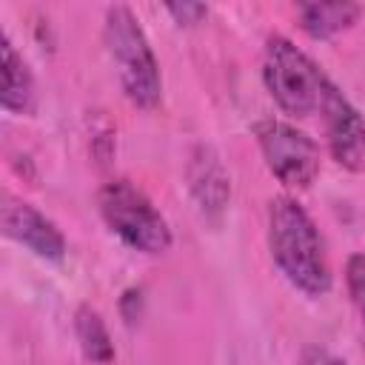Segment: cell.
<instances>
[{"label": "cell", "instance_id": "10", "mask_svg": "<svg viewBox=\"0 0 365 365\" xmlns=\"http://www.w3.org/2000/svg\"><path fill=\"white\" fill-rule=\"evenodd\" d=\"M3 108L11 114H29L34 108L31 71L9 37H3Z\"/></svg>", "mask_w": 365, "mask_h": 365}, {"label": "cell", "instance_id": "11", "mask_svg": "<svg viewBox=\"0 0 365 365\" xmlns=\"http://www.w3.org/2000/svg\"><path fill=\"white\" fill-rule=\"evenodd\" d=\"M74 331H77V339H80V348H83L86 359H91L94 365H108L114 359V342L108 336V328H106L103 317L91 305H80L77 308Z\"/></svg>", "mask_w": 365, "mask_h": 365}, {"label": "cell", "instance_id": "7", "mask_svg": "<svg viewBox=\"0 0 365 365\" xmlns=\"http://www.w3.org/2000/svg\"><path fill=\"white\" fill-rule=\"evenodd\" d=\"M3 231H6V237L26 245L40 259L57 262L66 254V237L60 234V228L46 214H40L34 205H29L23 200L6 197V202H3Z\"/></svg>", "mask_w": 365, "mask_h": 365}, {"label": "cell", "instance_id": "6", "mask_svg": "<svg viewBox=\"0 0 365 365\" xmlns=\"http://www.w3.org/2000/svg\"><path fill=\"white\" fill-rule=\"evenodd\" d=\"M319 114L325 120L331 157L348 171L365 168V123H362L359 111L348 103V97L334 83L325 91Z\"/></svg>", "mask_w": 365, "mask_h": 365}, {"label": "cell", "instance_id": "2", "mask_svg": "<svg viewBox=\"0 0 365 365\" xmlns=\"http://www.w3.org/2000/svg\"><path fill=\"white\" fill-rule=\"evenodd\" d=\"M106 48L117 66L120 86L137 108H154L163 97V80L148 37L128 6H108L103 26Z\"/></svg>", "mask_w": 365, "mask_h": 365}, {"label": "cell", "instance_id": "13", "mask_svg": "<svg viewBox=\"0 0 365 365\" xmlns=\"http://www.w3.org/2000/svg\"><path fill=\"white\" fill-rule=\"evenodd\" d=\"M165 11H168L180 26H194V23H200V20L208 14V9H205L202 3H168Z\"/></svg>", "mask_w": 365, "mask_h": 365}, {"label": "cell", "instance_id": "1", "mask_svg": "<svg viewBox=\"0 0 365 365\" xmlns=\"http://www.w3.org/2000/svg\"><path fill=\"white\" fill-rule=\"evenodd\" d=\"M268 248L279 274L302 294L331 291V268L322 237L308 211L294 197H277L268 205Z\"/></svg>", "mask_w": 365, "mask_h": 365}, {"label": "cell", "instance_id": "3", "mask_svg": "<svg viewBox=\"0 0 365 365\" xmlns=\"http://www.w3.org/2000/svg\"><path fill=\"white\" fill-rule=\"evenodd\" d=\"M262 80L277 106L294 117H308L322 108L331 80L325 71L288 37L271 34L262 57Z\"/></svg>", "mask_w": 365, "mask_h": 365}, {"label": "cell", "instance_id": "14", "mask_svg": "<svg viewBox=\"0 0 365 365\" xmlns=\"http://www.w3.org/2000/svg\"><path fill=\"white\" fill-rule=\"evenodd\" d=\"M299 365H345V362L325 348H305L299 356Z\"/></svg>", "mask_w": 365, "mask_h": 365}, {"label": "cell", "instance_id": "4", "mask_svg": "<svg viewBox=\"0 0 365 365\" xmlns=\"http://www.w3.org/2000/svg\"><path fill=\"white\" fill-rule=\"evenodd\" d=\"M106 225L134 251L163 254L171 248V228L151 200L128 180H111L97 194Z\"/></svg>", "mask_w": 365, "mask_h": 365}, {"label": "cell", "instance_id": "5", "mask_svg": "<svg viewBox=\"0 0 365 365\" xmlns=\"http://www.w3.org/2000/svg\"><path fill=\"white\" fill-rule=\"evenodd\" d=\"M254 134L268 171L285 188H308L314 182L319 171V148L305 131L282 120H262Z\"/></svg>", "mask_w": 365, "mask_h": 365}, {"label": "cell", "instance_id": "9", "mask_svg": "<svg viewBox=\"0 0 365 365\" xmlns=\"http://www.w3.org/2000/svg\"><path fill=\"white\" fill-rule=\"evenodd\" d=\"M362 14V6L356 3H299L297 17L308 37L328 40L345 29H351Z\"/></svg>", "mask_w": 365, "mask_h": 365}, {"label": "cell", "instance_id": "12", "mask_svg": "<svg viewBox=\"0 0 365 365\" xmlns=\"http://www.w3.org/2000/svg\"><path fill=\"white\" fill-rule=\"evenodd\" d=\"M345 285L351 294L354 308L359 311L362 322H365V254H351L345 262Z\"/></svg>", "mask_w": 365, "mask_h": 365}, {"label": "cell", "instance_id": "8", "mask_svg": "<svg viewBox=\"0 0 365 365\" xmlns=\"http://www.w3.org/2000/svg\"><path fill=\"white\" fill-rule=\"evenodd\" d=\"M188 188L200 205V211L211 220H217L231 200V180L220 160V154L211 145H197L188 163Z\"/></svg>", "mask_w": 365, "mask_h": 365}]
</instances>
